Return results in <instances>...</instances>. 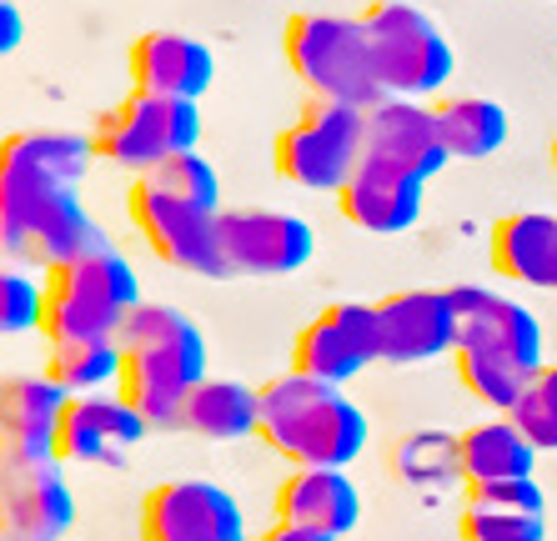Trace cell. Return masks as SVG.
I'll list each match as a JSON object with an SVG mask.
<instances>
[{
	"mask_svg": "<svg viewBox=\"0 0 557 541\" xmlns=\"http://www.w3.org/2000/svg\"><path fill=\"white\" fill-rule=\"evenodd\" d=\"M376 341L387 366H422V361L457 351V306L447 286H407L376 301Z\"/></svg>",
	"mask_w": 557,
	"mask_h": 541,
	"instance_id": "obj_15",
	"label": "cell"
},
{
	"mask_svg": "<svg viewBox=\"0 0 557 541\" xmlns=\"http://www.w3.org/2000/svg\"><path fill=\"white\" fill-rule=\"evenodd\" d=\"M141 270L126 251L106 241L86 256L46 270V341H91V336H121L131 311L141 306Z\"/></svg>",
	"mask_w": 557,
	"mask_h": 541,
	"instance_id": "obj_5",
	"label": "cell"
},
{
	"mask_svg": "<svg viewBox=\"0 0 557 541\" xmlns=\"http://www.w3.org/2000/svg\"><path fill=\"white\" fill-rule=\"evenodd\" d=\"M282 55L286 71L297 76V86L307 90V101L362 105V111L382 101L362 15H342V11L286 15Z\"/></svg>",
	"mask_w": 557,
	"mask_h": 541,
	"instance_id": "obj_6",
	"label": "cell"
},
{
	"mask_svg": "<svg viewBox=\"0 0 557 541\" xmlns=\"http://www.w3.org/2000/svg\"><path fill=\"white\" fill-rule=\"evenodd\" d=\"M547 155H553V176H557V136H553V151H547Z\"/></svg>",
	"mask_w": 557,
	"mask_h": 541,
	"instance_id": "obj_34",
	"label": "cell"
},
{
	"mask_svg": "<svg viewBox=\"0 0 557 541\" xmlns=\"http://www.w3.org/2000/svg\"><path fill=\"white\" fill-rule=\"evenodd\" d=\"M126 216L136 226L156 261L186 270L196 281H232L226 256H221V211L186 206L176 196L156 191L151 180H131L126 191Z\"/></svg>",
	"mask_w": 557,
	"mask_h": 541,
	"instance_id": "obj_10",
	"label": "cell"
},
{
	"mask_svg": "<svg viewBox=\"0 0 557 541\" xmlns=\"http://www.w3.org/2000/svg\"><path fill=\"white\" fill-rule=\"evenodd\" d=\"M422 201H428V180L407 176L382 161H362L357 176L337 191V211L347 226L367 236H403L422 221Z\"/></svg>",
	"mask_w": 557,
	"mask_h": 541,
	"instance_id": "obj_19",
	"label": "cell"
},
{
	"mask_svg": "<svg viewBox=\"0 0 557 541\" xmlns=\"http://www.w3.org/2000/svg\"><path fill=\"white\" fill-rule=\"evenodd\" d=\"M146 437L151 426L121 391H96V397L65 401L55 426V456L71 466H126Z\"/></svg>",
	"mask_w": 557,
	"mask_h": 541,
	"instance_id": "obj_16",
	"label": "cell"
},
{
	"mask_svg": "<svg viewBox=\"0 0 557 541\" xmlns=\"http://www.w3.org/2000/svg\"><path fill=\"white\" fill-rule=\"evenodd\" d=\"M367 437H372L367 412L332 381L282 372L261 387L257 441H267V451H276L282 462L347 471L367 451Z\"/></svg>",
	"mask_w": 557,
	"mask_h": 541,
	"instance_id": "obj_4",
	"label": "cell"
},
{
	"mask_svg": "<svg viewBox=\"0 0 557 541\" xmlns=\"http://www.w3.org/2000/svg\"><path fill=\"white\" fill-rule=\"evenodd\" d=\"M372 361H382L376 301H337V306L317 311L297 331V341H292V366H286V372L347 387L351 376H362Z\"/></svg>",
	"mask_w": 557,
	"mask_h": 541,
	"instance_id": "obj_14",
	"label": "cell"
},
{
	"mask_svg": "<svg viewBox=\"0 0 557 541\" xmlns=\"http://www.w3.org/2000/svg\"><path fill=\"white\" fill-rule=\"evenodd\" d=\"M367 161V111L337 101H307L292 126L272 141V166L286 186L337 196Z\"/></svg>",
	"mask_w": 557,
	"mask_h": 541,
	"instance_id": "obj_8",
	"label": "cell"
},
{
	"mask_svg": "<svg viewBox=\"0 0 557 541\" xmlns=\"http://www.w3.org/2000/svg\"><path fill=\"white\" fill-rule=\"evenodd\" d=\"M46 322V281L15 266H0V336L40 331Z\"/></svg>",
	"mask_w": 557,
	"mask_h": 541,
	"instance_id": "obj_30",
	"label": "cell"
},
{
	"mask_svg": "<svg viewBox=\"0 0 557 541\" xmlns=\"http://www.w3.org/2000/svg\"><path fill=\"white\" fill-rule=\"evenodd\" d=\"M96 141L81 130L30 126L0 136V256L21 266H65L106 246L81 201Z\"/></svg>",
	"mask_w": 557,
	"mask_h": 541,
	"instance_id": "obj_1",
	"label": "cell"
},
{
	"mask_svg": "<svg viewBox=\"0 0 557 541\" xmlns=\"http://www.w3.org/2000/svg\"><path fill=\"white\" fill-rule=\"evenodd\" d=\"M131 90L166 96V101H201L216 80V51L186 30H141L126 51Z\"/></svg>",
	"mask_w": 557,
	"mask_h": 541,
	"instance_id": "obj_18",
	"label": "cell"
},
{
	"mask_svg": "<svg viewBox=\"0 0 557 541\" xmlns=\"http://www.w3.org/2000/svg\"><path fill=\"white\" fill-rule=\"evenodd\" d=\"M136 531L141 541H251L242 502L207 477H176L151 487L136 512Z\"/></svg>",
	"mask_w": 557,
	"mask_h": 541,
	"instance_id": "obj_11",
	"label": "cell"
},
{
	"mask_svg": "<svg viewBox=\"0 0 557 541\" xmlns=\"http://www.w3.org/2000/svg\"><path fill=\"white\" fill-rule=\"evenodd\" d=\"M61 456L0 446V531L30 541H61L76 527V491Z\"/></svg>",
	"mask_w": 557,
	"mask_h": 541,
	"instance_id": "obj_12",
	"label": "cell"
},
{
	"mask_svg": "<svg viewBox=\"0 0 557 541\" xmlns=\"http://www.w3.org/2000/svg\"><path fill=\"white\" fill-rule=\"evenodd\" d=\"M493 270L532 291H557V211H512L487 236Z\"/></svg>",
	"mask_w": 557,
	"mask_h": 541,
	"instance_id": "obj_23",
	"label": "cell"
},
{
	"mask_svg": "<svg viewBox=\"0 0 557 541\" xmlns=\"http://www.w3.org/2000/svg\"><path fill=\"white\" fill-rule=\"evenodd\" d=\"M362 26L382 96L437 101L447 90V80L457 71V51L422 5H412V0H372L362 11Z\"/></svg>",
	"mask_w": 557,
	"mask_h": 541,
	"instance_id": "obj_7",
	"label": "cell"
},
{
	"mask_svg": "<svg viewBox=\"0 0 557 541\" xmlns=\"http://www.w3.org/2000/svg\"><path fill=\"white\" fill-rule=\"evenodd\" d=\"M65 391L46 372L0 376V446L55 456V426L65 412Z\"/></svg>",
	"mask_w": 557,
	"mask_h": 541,
	"instance_id": "obj_22",
	"label": "cell"
},
{
	"mask_svg": "<svg viewBox=\"0 0 557 541\" xmlns=\"http://www.w3.org/2000/svg\"><path fill=\"white\" fill-rule=\"evenodd\" d=\"M116 341L126 351L116 391L146 416L151 431H182L186 401L211 376L207 331L171 301H141Z\"/></svg>",
	"mask_w": 557,
	"mask_h": 541,
	"instance_id": "obj_3",
	"label": "cell"
},
{
	"mask_svg": "<svg viewBox=\"0 0 557 541\" xmlns=\"http://www.w3.org/2000/svg\"><path fill=\"white\" fill-rule=\"evenodd\" d=\"M392 477L403 487L422 491V496H437V491L457 487L462 481V431H442V426L407 431L392 446Z\"/></svg>",
	"mask_w": 557,
	"mask_h": 541,
	"instance_id": "obj_26",
	"label": "cell"
},
{
	"mask_svg": "<svg viewBox=\"0 0 557 541\" xmlns=\"http://www.w3.org/2000/svg\"><path fill=\"white\" fill-rule=\"evenodd\" d=\"M257 416H261V387L236 381V376H207L191 391L182 412V431L211 446H232V441L257 437Z\"/></svg>",
	"mask_w": 557,
	"mask_h": 541,
	"instance_id": "obj_24",
	"label": "cell"
},
{
	"mask_svg": "<svg viewBox=\"0 0 557 541\" xmlns=\"http://www.w3.org/2000/svg\"><path fill=\"white\" fill-rule=\"evenodd\" d=\"M512 422L528 431L537 451H557V361H547L543 372L532 376V387L512 406Z\"/></svg>",
	"mask_w": 557,
	"mask_h": 541,
	"instance_id": "obj_31",
	"label": "cell"
},
{
	"mask_svg": "<svg viewBox=\"0 0 557 541\" xmlns=\"http://www.w3.org/2000/svg\"><path fill=\"white\" fill-rule=\"evenodd\" d=\"M537 456L543 451L528 441L512 416H493L462 431V481L467 487H487V481H518L537 477Z\"/></svg>",
	"mask_w": 557,
	"mask_h": 541,
	"instance_id": "obj_25",
	"label": "cell"
},
{
	"mask_svg": "<svg viewBox=\"0 0 557 541\" xmlns=\"http://www.w3.org/2000/svg\"><path fill=\"white\" fill-rule=\"evenodd\" d=\"M121 351L116 336H91V341H51L46 347V376L65 397H96V391H116L121 387Z\"/></svg>",
	"mask_w": 557,
	"mask_h": 541,
	"instance_id": "obj_27",
	"label": "cell"
},
{
	"mask_svg": "<svg viewBox=\"0 0 557 541\" xmlns=\"http://www.w3.org/2000/svg\"><path fill=\"white\" fill-rule=\"evenodd\" d=\"M141 180H151L156 191L176 196L186 206H201V211H221V176L201 151H186V155H171L166 166L146 171Z\"/></svg>",
	"mask_w": 557,
	"mask_h": 541,
	"instance_id": "obj_29",
	"label": "cell"
},
{
	"mask_svg": "<svg viewBox=\"0 0 557 541\" xmlns=\"http://www.w3.org/2000/svg\"><path fill=\"white\" fill-rule=\"evenodd\" d=\"M21 40H26V15L15 0H0V61L21 51Z\"/></svg>",
	"mask_w": 557,
	"mask_h": 541,
	"instance_id": "obj_32",
	"label": "cell"
},
{
	"mask_svg": "<svg viewBox=\"0 0 557 541\" xmlns=\"http://www.w3.org/2000/svg\"><path fill=\"white\" fill-rule=\"evenodd\" d=\"M367 161L397 166L417 180H432L453 151L442 141V121L432 101H407V96H382L367 105Z\"/></svg>",
	"mask_w": 557,
	"mask_h": 541,
	"instance_id": "obj_17",
	"label": "cell"
},
{
	"mask_svg": "<svg viewBox=\"0 0 557 541\" xmlns=\"http://www.w3.org/2000/svg\"><path fill=\"white\" fill-rule=\"evenodd\" d=\"M437 121L453 161H487L507 146V111L493 96H447L437 101Z\"/></svg>",
	"mask_w": 557,
	"mask_h": 541,
	"instance_id": "obj_28",
	"label": "cell"
},
{
	"mask_svg": "<svg viewBox=\"0 0 557 541\" xmlns=\"http://www.w3.org/2000/svg\"><path fill=\"white\" fill-rule=\"evenodd\" d=\"M272 512H276V521L326 531V537L342 541L362 521V491H357V481H351L347 471H337V466H297V471L276 487Z\"/></svg>",
	"mask_w": 557,
	"mask_h": 541,
	"instance_id": "obj_20",
	"label": "cell"
},
{
	"mask_svg": "<svg viewBox=\"0 0 557 541\" xmlns=\"http://www.w3.org/2000/svg\"><path fill=\"white\" fill-rule=\"evenodd\" d=\"M201 105L196 101H166V96H146L131 90L121 105H111L96 121L91 141H96V161H111L121 171H146L166 166L171 155H186L201 146Z\"/></svg>",
	"mask_w": 557,
	"mask_h": 541,
	"instance_id": "obj_9",
	"label": "cell"
},
{
	"mask_svg": "<svg viewBox=\"0 0 557 541\" xmlns=\"http://www.w3.org/2000/svg\"><path fill=\"white\" fill-rule=\"evenodd\" d=\"M457 306V376L497 416H512L532 376L547 366L543 322L493 286H447Z\"/></svg>",
	"mask_w": 557,
	"mask_h": 541,
	"instance_id": "obj_2",
	"label": "cell"
},
{
	"mask_svg": "<svg viewBox=\"0 0 557 541\" xmlns=\"http://www.w3.org/2000/svg\"><path fill=\"white\" fill-rule=\"evenodd\" d=\"M257 541H337V537L311 531V527H292V521H272V527H267V537H257Z\"/></svg>",
	"mask_w": 557,
	"mask_h": 541,
	"instance_id": "obj_33",
	"label": "cell"
},
{
	"mask_svg": "<svg viewBox=\"0 0 557 541\" xmlns=\"http://www.w3.org/2000/svg\"><path fill=\"white\" fill-rule=\"evenodd\" d=\"M317 251V231L297 211L276 206H221V256L232 276H297Z\"/></svg>",
	"mask_w": 557,
	"mask_h": 541,
	"instance_id": "obj_13",
	"label": "cell"
},
{
	"mask_svg": "<svg viewBox=\"0 0 557 541\" xmlns=\"http://www.w3.org/2000/svg\"><path fill=\"white\" fill-rule=\"evenodd\" d=\"M462 541H547V491L537 477L467 487Z\"/></svg>",
	"mask_w": 557,
	"mask_h": 541,
	"instance_id": "obj_21",
	"label": "cell"
}]
</instances>
